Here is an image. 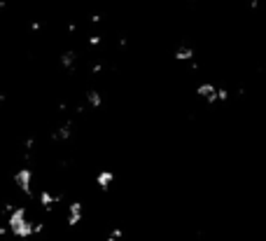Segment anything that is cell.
<instances>
[{
	"label": "cell",
	"mask_w": 266,
	"mask_h": 241,
	"mask_svg": "<svg viewBox=\"0 0 266 241\" xmlns=\"http://www.w3.org/2000/svg\"><path fill=\"white\" fill-rule=\"evenodd\" d=\"M259 7V0H250V9H257Z\"/></svg>",
	"instance_id": "22"
},
{
	"label": "cell",
	"mask_w": 266,
	"mask_h": 241,
	"mask_svg": "<svg viewBox=\"0 0 266 241\" xmlns=\"http://www.w3.org/2000/svg\"><path fill=\"white\" fill-rule=\"evenodd\" d=\"M40 28H42V23H40V21H31V31H35V33H38Z\"/></svg>",
	"instance_id": "16"
},
{
	"label": "cell",
	"mask_w": 266,
	"mask_h": 241,
	"mask_svg": "<svg viewBox=\"0 0 266 241\" xmlns=\"http://www.w3.org/2000/svg\"><path fill=\"white\" fill-rule=\"evenodd\" d=\"M215 99H217V101H229V89H224V87H220V89H217V92H215Z\"/></svg>",
	"instance_id": "11"
},
{
	"label": "cell",
	"mask_w": 266,
	"mask_h": 241,
	"mask_svg": "<svg viewBox=\"0 0 266 241\" xmlns=\"http://www.w3.org/2000/svg\"><path fill=\"white\" fill-rule=\"evenodd\" d=\"M112 180H114V173L112 171H100L98 176H96V185L103 187V190H110V185H112Z\"/></svg>",
	"instance_id": "8"
},
{
	"label": "cell",
	"mask_w": 266,
	"mask_h": 241,
	"mask_svg": "<svg viewBox=\"0 0 266 241\" xmlns=\"http://www.w3.org/2000/svg\"><path fill=\"white\" fill-rule=\"evenodd\" d=\"M91 73H93V75L103 73V63H93V66H91Z\"/></svg>",
	"instance_id": "15"
},
{
	"label": "cell",
	"mask_w": 266,
	"mask_h": 241,
	"mask_svg": "<svg viewBox=\"0 0 266 241\" xmlns=\"http://www.w3.org/2000/svg\"><path fill=\"white\" fill-rule=\"evenodd\" d=\"M68 227H77L80 223H82V204L80 202H73L68 206Z\"/></svg>",
	"instance_id": "3"
},
{
	"label": "cell",
	"mask_w": 266,
	"mask_h": 241,
	"mask_svg": "<svg viewBox=\"0 0 266 241\" xmlns=\"http://www.w3.org/2000/svg\"><path fill=\"white\" fill-rule=\"evenodd\" d=\"M31 220H28V216H26V209L23 206H14V211L7 216V230L12 234H14L16 239H28V237H33L31 234Z\"/></svg>",
	"instance_id": "1"
},
{
	"label": "cell",
	"mask_w": 266,
	"mask_h": 241,
	"mask_svg": "<svg viewBox=\"0 0 266 241\" xmlns=\"http://www.w3.org/2000/svg\"><path fill=\"white\" fill-rule=\"evenodd\" d=\"M68 31H70V33H75V31H77V23H75V21H70V23H68Z\"/></svg>",
	"instance_id": "19"
},
{
	"label": "cell",
	"mask_w": 266,
	"mask_h": 241,
	"mask_svg": "<svg viewBox=\"0 0 266 241\" xmlns=\"http://www.w3.org/2000/svg\"><path fill=\"white\" fill-rule=\"evenodd\" d=\"M215 92H217V87H215L213 82H201V85L196 87V94L201 96V99H205L208 103L217 101V99H215Z\"/></svg>",
	"instance_id": "4"
},
{
	"label": "cell",
	"mask_w": 266,
	"mask_h": 241,
	"mask_svg": "<svg viewBox=\"0 0 266 241\" xmlns=\"http://www.w3.org/2000/svg\"><path fill=\"white\" fill-rule=\"evenodd\" d=\"M107 241H119V239H112V237H110V239H107Z\"/></svg>",
	"instance_id": "23"
},
{
	"label": "cell",
	"mask_w": 266,
	"mask_h": 241,
	"mask_svg": "<svg viewBox=\"0 0 266 241\" xmlns=\"http://www.w3.org/2000/svg\"><path fill=\"white\" fill-rule=\"evenodd\" d=\"M100 42H103V40H100V35H91V38H89V45H91V47H98Z\"/></svg>",
	"instance_id": "14"
},
{
	"label": "cell",
	"mask_w": 266,
	"mask_h": 241,
	"mask_svg": "<svg viewBox=\"0 0 266 241\" xmlns=\"http://www.w3.org/2000/svg\"><path fill=\"white\" fill-rule=\"evenodd\" d=\"M100 21H103V16L100 14H91V23H100Z\"/></svg>",
	"instance_id": "18"
},
{
	"label": "cell",
	"mask_w": 266,
	"mask_h": 241,
	"mask_svg": "<svg viewBox=\"0 0 266 241\" xmlns=\"http://www.w3.org/2000/svg\"><path fill=\"white\" fill-rule=\"evenodd\" d=\"M33 148H35V138H33V136H28V138H26V152H31Z\"/></svg>",
	"instance_id": "12"
},
{
	"label": "cell",
	"mask_w": 266,
	"mask_h": 241,
	"mask_svg": "<svg viewBox=\"0 0 266 241\" xmlns=\"http://www.w3.org/2000/svg\"><path fill=\"white\" fill-rule=\"evenodd\" d=\"M7 232H9L7 227H5V225H0V239H2V237H5V234H7Z\"/></svg>",
	"instance_id": "21"
},
{
	"label": "cell",
	"mask_w": 266,
	"mask_h": 241,
	"mask_svg": "<svg viewBox=\"0 0 266 241\" xmlns=\"http://www.w3.org/2000/svg\"><path fill=\"white\" fill-rule=\"evenodd\" d=\"M38 202H40V206H42L45 211H52L56 204L61 202V195L54 197L52 192H45V190H42V192H40V197H38Z\"/></svg>",
	"instance_id": "5"
},
{
	"label": "cell",
	"mask_w": 266,
	"mask_h": 241,
	"mask_svg": "<svg viewBox=\"0 0 266 241\" xmlns=\"http://www.w3.org/2000/svg\"><path fill=\"white\" fill-rule=\"evenodd\" d=\"M117 45H119V47H122V49H124V47L129 45V40H126V38H119V42H117Z\"/></svg>",
	"instance_id": "20"
},
{
	"label": "cell",
	"mask_w": 266,
	"mask_h": 241,
	"mask_svg": "<svg viewBox=\"0 0 266 241\" xmlns=\"http://www.w3.org/2000/svg\"><path fill=\"white\" fill-rule=\"evenodd\" d=\"M70 133H73V122H66L63 126H59V129L54 131V140H68Z\"/></svg>",
	"instance_id": "10"
},
{
	"label": "cell",
	"mask_w": 266,
	"mask_h": 241,
	"mask_svg": "<svg viewBox=\"0 0 266 241\" xmlns=\"http://www.w3.org/2000/svg\"><path fill=\"white\" fill-rule=\"evenodd\" d=\"M14 185L19 187V192L23 195H33V171L28 166H23L14 173Z\"/></svg>",
	"instance_id": "2"
},
{
	"label": "cell",
	"mask_w": 266,
	"mask_h": 241,
	"mask_svg": "<svg viewBox=\"0 0 266 241\" xmlns=\"http://www.w3.org/2000/svg\"><path fill=\"white\" fill-rule=\"evenodd\" d=\"M87 106H89V108H100V106H103V96H100V92L89 89V92H87Z\"/></svg>",
	"instance_id": "9"
},
{
	"label": "cell",
	"mask_w": 266,
	"mask_h": 241,
	"mask_svg": "<svg viewBox=\"0 0 266 241\" xmlns=\"http://www.w3.org/2000/svg\"><path fill=\"white\" fill-rule=\"evenodd\" d=\"M122 237H124L122 230H112V239H122Z\"/></svg>",
	"instance_id": "17"
},
{
	"label": "cell",
	"mask_w": 266,
	"mask_h": 241,
	"mask_svg": "<svg viewBox=\"0 0 266 241\" xmlns=\"http://www.w3.org/2000/svg\"><path fill=\"white\" fill-rule=\"evenodd\" d=\"M75 63H77V52L75 49H66L61 54V66L63 68H68V70H73L75 68Z\"/></svg>",
	"instance_id": "7"
},
{
	"label": "cell",
	"mask_w": 266,
	"mask_h": 241,
	"mask_svg": "<svg viewBox=\"0 0 266 241\" xmlns=\"http://www.w3.org/2000/svg\"><path fill=\"white\" fill-rule=\"evenodd\" d=\"M14 211V204H9V202H5V206H2V216H9Z\"/></svg>",
	"instance_id": "13"
},
{
	"label": "cell",
	"mask_w": 266,
	"mask_h": 241,
	"mask_svg": "<svg viewBox=\"0 0 266 241\" xmlns=\"http://www.w3.org/2000/svg\"><path fill=\"white\" fill-rule=\"evenodd\" d=\"M173 59H175V61H194V49H191V47L180 45L177 49H175Z\"/></svg>",
	"instance_id": "6"
}]
</instances>
